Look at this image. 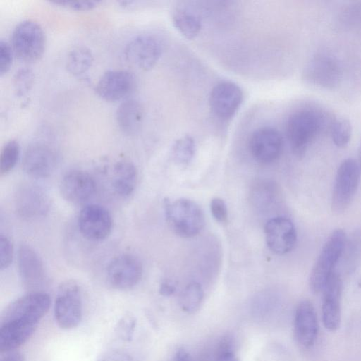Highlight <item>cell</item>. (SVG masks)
<instances>
[{
	"label": "cell",
	"mask_w": 361,
	"mask_h": 361,
	"mask_svg": "<svg viewBox=\"0 0 361 361\" xmlns=\"http://www.w3.org/2000/svg\"><path fill=\"white\" fill-rule=\"evenodd\" d=\"M51 305L44 291L29 292L11 302L4 310L0 322V351L16 350L35 332Z\"/></svg>",
	"instance_id": "1"
},
{
	"label": "cell",
	"mask_w": 361,
	"mask_h": 361,
	"mask_svg": "<svg viewBox=\"0 0 361 361\" xmlns=\"http://www.w3.org/2000/svg\"><path fill=\"white\" fill-rule=\"evenodd\" d=\"M327 118L314 108L298 110L288 118L286 131L293 153L298 158L305 156L312 143L324 129Z\"/></svg>",
	"instance_id": "2"
},
{
	"label": "cell",
	"mask_w": 361,
	"mask_h": 361,
	"mask_svg": "<svg viewBox=\"0 0 361 361\" xmlns=\"http://www.w3.org/2000/svg\"><path fill=\"white\" fill-rule=\"evenodd\" d=\"M166 222L177 235L190 238L198 235L205 225V217L201 207L194 201L180 198L164 202Z\"/></svg>",
	"instance_id": "3"
},
{
	"label": "cell",
	"mask_w": 361,
	"mask_h": 361,
	"mask_svg": "<svg viewBox=\"0 0 361 361\" xmlns=\"http://www.w3.org/2000/svg\"><path fill=\"white\" fill-rule=\"evenodd\" d=\"M346 234L341 228L334 230L324 244L309 278L310 288L317 294L322 293L327 280L341 259L346 240Z\"/></svg>",
	"instance_id": "4"
},
{
	"label": "cell",
	"mask_w": 361,
	"mask_h": 361,
	"mask_svg": "<svg viewBox=\"0 0 361 361\" xmlns=\"http://www.w3.org/2000/svg\"><path fill=\"white\" fill-rule=\"evenodd\" d=\"M83 314L80 286L73 281L63 282L59 287L54 304V317L59 328L70 330L81 322Z\"/></svg>",
	"instance_id": "5"
},
{
	"label": "cell",
	"mask_w": 361,
	"mask_h": 361,
	"mask_svg": "<svg viewBox=\"0 0 361 361\" xmlns=\"http://www.w3.org/2000/svg\"><path fill=\"white\" fill-rule=\"evenodd\" d=\"M46 37L42 26L33 20H25L13 28L11 46L14 55L21 61L32 63L44 51Z\"/></svg>",
	"instance_id": "6"
},
{
	"label": "cell",
	"mask_w": 361,
	"mask_h": 361,
	"mask_svg": "<svg viewBox=\"0 0 361 361\" xmlns=\"http://www.w3.org/2000/svg\"><path fill=\"white\" fill-rule=\"evenodd\" d=\"M360 170L358 162L353 159H346L339 165L331 200V207L334 214L343 213L352 203L359 186Z\"/></svg>",
	"instance_id": "7"
},
{
	"label": "cell",
	"mask_w": 361,
	"mask_h": 361,
	"mask_svg": "<svg viewBox=\"0 0 361 361\" xmlns=\"http://www.w3.org/2000/svg\"><path fill=\"white\" fill-rule=\"evenodd\" d=\"M304 80L309 84L326 90H333L340 84L343 71L338 61L332 55L319 54L304 68Z\"/></svg>",
	"instance_id": "8"
},
{
	"label": "cell",
	"mask_w": 361,
	"mask_h": 361,
	"mask_svg": "<svg viewBox=\"0 0 361 361\" xmlns=\"http://www.w3.org/2000/svg\"><path fill=\"white\" fill-rule=\"evenodd\" d=\"M18 267L24 288L29 292H42L47 285V275L41 258L27 244H21L18 250Z\"/></svg>",
	"instance_id": "9"
},
{
	"label": "cell",
	"mask_w": 361,
	"mask_h": 361,
	"mask_svg": "<svg viewBox=\"0 0 361 361\" xmlns=\"http://www.w3.org/2000/svg\"><path fill=\"white\" fill-rule=\"evenodd\" d=\"M142 272V264L137 257L123 254L110 261L106 268V278L113 288L128 290L139 283Z\"/></svg>",
	"instance_id": "10"
},
{
	"label": "cell",
	"mask_w": 361,
	"mask_h": 361,
	"mask_svg": "<svg viewBox=\"0 0 361 361\" xmlns=\"http://www.w3.org/2000/svg\"><path fill=\"white\" fill-rule=\"evenodd\" d=\"M162 47L159 39L145 33L135 36L126 44L124 55L126 60L144 71L152 68L159 61Z\"/></svg>",
	"instance_id": "11"
},
{
	"label": "cell",
	"mask_w": 361,
	"mask_h": 361,
	"mask_svg": "<svg viewBox=\"0 0 361 361\" xmlns=\"http://www.w3.org/2000/svg\"><path fill=\"white\" fill-rule=\"evenodd\" d=\"M78 224L84 238L92 241H100L110 234L113 221L106 208L99 204H91L80 210Z\"/></svg>",
	"instance_id": "12"
},
{
	"label": "cell",
	"mask_w": 361,
	"mask_h": 361,
	"mask_svg": "<svg viewBox=\"0 0 361 361\" xmlns=\"http://www.w3.org/2000/svg\"><path fill=\"white\" fill-rule=\"evenodd\" d=\"M136 77L126 70H109L104 73L95 85L96 93L106 101L116 102L130 95L136 87Z\"/></svg>",
	"instance_id": "13"
},
{
	"label": "cell",
	"mask_w": 361,
	"mask_h": 361,
	"mask_svg": "<svg viewBox=\"0 0 361 361\" xmlns=\"http://www.w3.org/2000/svg\"><path fill=\"white\" fill-rule=\"evenodd\" d=\"M57 163L58 157L55 150L44 142H37L25 149L22 168L28 176L42 178L49 176L55 170Z\"/></svg>",
	"instance_id": "14"
},
{
	"label": "cell",
	"mask_w": 361,
	"mask_h": 361,
	"mask_svg": "<svg viewBox=\"0 0 361 361\" xmlns=\"http://www.w3.org/2000/svg\"><path fill=\"white\" fill-rule=\"evenodd\" d=\"M266 243L275 254L282 255L290 252L297 242V231L293 221L286 216H275L264 226Z\"/></svg>",
	"instance_id": "15"
},
{
	"label": "cell",
	"mask_w": 361,
	"mask_h": 361,
	"mask_svg": "<svg viewBox=\"0 0 361 361\" xmlns=\"http://www.w3.org/2000/svg\"><path fill=\"white\" fill-rule=\"evenodd\" d=\"M342 279L334 272L327 280L322 291V319L324 327L336 331L341 322Z\"/></svg>",
	"instance_id": "16"
},
{
	"label": "cell",
	"mask_w": 361,
	"mask_h": 361,
	"mask_svg": "<svg viewBox=\"0 0 361 361\" xmlns=\"http://www.w3.org/2000/svg\"><path fill=\"white\" fill-rule=\"evenodd\" d=\"M15 205L20 216L33 220L43 217L48 213L50 200L42 188L33 184H27L17 191Z\"/></svg>",
	"instance_id": "17"
},
{
	"label": "cell",
	"mask_w": 361,
	"mask_h": 361,
	"mask_svg": "<svg viewBox=\"0 0 361 361\" xmlns=\"http://www.w3.org/2000/svg\"><path fill=\"white\" fill-rule=\"evenodd\" d=\"M283 140L279 131L272 127H261L255 130L249 140L252 157L262 164L275 161L282 150Z\"/></svg>",
	"instance_id": "18"
},
{
	"label": "cell",
	"mask_w": 361,
	"mask_h": 361,
	"mask_svg": "<svg viewBox=\"0 0 361 361\" xmlns=\"http://www.w3.org/2000/svg\"><path fill=\"white\" fill-rule=\"evenodd\" d=\"M319 324L317 312L311 302L300 301L295 310L293 333L297 343L302 348H310L317 341Z\"/></svg>",
	"instance_id": "19"
},
{
	"label": "cell",
	"mask_w": 361,
	"mask_h": 361,
	"mask_svg": "<svg viewBox=\"0 0 361 361\" xmlns=\"http://www.w3.org/2000/svg\"><path fill=\"white\" fill-rule=\"evenodd\" d=\"M243 101L241 89L232 82H221L216 85L209 95V106L219 118L228 119L238 109Z\"/></svg>",
	"instance_id": "20"
},
{
	"label": "cell",
	"mask_w": 361,
	"mask_h": 361,
	"mask_svg": "<svg viewBox=\"0 0 361 361\" xmlns=\"http://www.w3.org/2000/svg\"><path fill=\"white\" fill-rule=\"evenodd\" d=\"M59 188L66 200L73 204H81L92 197L96 191V183L87 171L72 170L63 177Z\"/></svg>",
	"instance_id": "21"
},
{
	"label": "cell",
	"mask_w": 361,
	"mask_h": 361,
	"mask_svg": "<svg viewBox=\"0 0 361 361\" xmlns=\"http://www.w3.org/2000/svg\"><path fill=\"white\" fill-rule=\"evenodd\" d=\"M143 116V108L135 99H127L121 102L116 112V119L120 130L128 135H135L140 130Z\"/></svg>",
	"instance_id": "22"
},
{
	"label": "cell",
	"mask_w": 361,
	"mask_h": 361,
	"mask_svg": "<svg viewBox=\"0 0 361 361\" xmlns=\"http://www.w3.org/2000/svg\"><path fill=\"white\" fill-rule=\"evenodd\" d=\"M137 180V171L133 163L128 160L117 161L113 171L112 185L115 192L123 197L130 195Z\"/></svg>",
	"instance_id": "23"
},
{
	"label": "cell",
	"mask_w": 361,
	"mask_h": 361,
	"mask_svg": "<svg viewBox=\"0 0 361 361\" xmlns=\"http://www.w3.org/2000/svg\"><path fill=\"white\" fill-rule=\"evenodd\" d=\"M342 268L347 274L354 273L361 264V226L355 228L348 237L343 248Z\"/></svg>",
	"instance_id": "24"
},
{
	"label": "cell",
	"mask_w": 361,
	"mask_h": 361,
	"mask_svg": "<svg viewBox=\"0 0 361 361\" xmlns=\"http://www.w3.org/2000/svg\"><path fill=\"white\" fill-rule=\"evenodd\" d=\"M93 61L94 57L91 50L85 46L79 45L69 51L66 67L73 75L80 76L91 68Z\"/></svg>",
	"instance_id": "25"
},
{
	"label": "cell",
	"mask_w": 361,
	"mask_h": 361,
	"mask_svg": "<svg viewBox=\"0 0 361 361\" xmlns=\"http://www.w3.org/2000/svg\"><path fill=\"white\" fill-rule=\"evenodd\" d=\"M172 22L175 27L185 38H195L201 30L200 18L186 9H177L172 15Z\"/></svg>",
	"instance_id": "26"
},
{
	"label": "cell",
	"mask_w": 361,
	"mask_h": 361,
	"mask_svg": "<svg viewBox=\"0 0 361 361\" xmlns=\"http://www.w3.org/2000/svg\"><path fill=\"white\" fill-rule=\"evenodd\" d=\"M203 298L204 290L202 286L196 281L190 282L180 294V307L185 312L193 313L200 308Z\"/></svg>",
	"instance_id": "27"
},
{
	"label": "cell",
	"mask_w": 361,
	"mask_h": 361,
	"mask_svg": "<svg viewBox=\"0 0 361 361\" xmlns=\"http://www.w3.org/2000/svg\"><path fill=\"white\" fill-rule=\"evenodd\" d=\"M195 152L194 140L188 135L177 140L171 148V155L173 161L182 166H187L191 161Z\"/></svg>",
	"instance_id": "28"
},
{
	"label": "cell",
	"mask_w": 361,
	"mask_h": 361,
	"mask_svg": "<svg viewBox=\"0 0 361 361\" xmlns=\"http://www.w3.org/2000/svg\"><path fill=\"white\" fill-rule=\"evenodd\" d=\"M20 155V145L15 140L8 141L3 146L0 154V174L4 176L11 171L16 164Z\"/></svg>",
	"instance_id": "29"
},
{
	"label": "cell",
	"mask_w": 361,
	"mask_h": 361,
	"mask_svg": "<svg viewBox=\"0 0 361 361\" xmlns=\"http://www.w3.org/2000/svg\"><path fill=\"white\" fill-rule=\"evenodd\" d=\"M330 133L331 140L337 147H346L352 135L350 122L344 118H337L331 123Z\"/></svg>",
	"instance_id": "30"
},
{
	"label": "cell",
	"mask_w": 361,
	"mask_h": 361,
	"mask_svg": "<svg viewBox=\"0 0 361 361\" xmlns=\"http://www.w3.org/2000/svg\"><path fill=\"white\" fill-rule=\"evenodd\" d=\"M35 80V73L27 66L18 69L13 78V92L16 97H22L31 90Z\"/></svg>",
	"instance_id": "31"
},
{
	"label": "cell",
	"mask_w": 361,
	"mask_h": 361,
	"mask_svg": "<svg viewBox=\"0 0 361 361\" xmlns=\"http://www.w3.org/2000/svg\"><path fill=\"white\" fill-rule=\"evenodd\" d=\"M136 319L130 314H126L118 322L115 331L118 337L124 341H130L136 328Z\"/></svg>",
	"instance_id": "32"
},
{
	"label": "cell",
	"mask_w": 361,
	"mask_h": 361,
	"mask_svg": "<svg viewBox=\"0 0 361 361\" xmlns=\"http://www.w3.org/2000/svg\"><path fill=\"white\" fill-rule=\"evenodd\" d=\"M13 247L11 240L5 235H0V267L8 268L13 261Z\"/></svg>",
	"instance_id": "33"
},
{
	"label": "cell",
	"mask_w": 361,
	"mask_h": 361,
	"mask_svg": "<svg viewBox=\"0 0 361 361\" xmlns=\"http://www.w3.org/2000/svg\"><path fill=\"white\" fill-rule=\"evenodd\" d=\"M233 345L231 338L228 336L223 338L218 348L215 361H239Z\"/></svg>",
	"instance_id": "34"
},
{
	"label": "cell",
	"mask_w": 361,
	"mask_h": 361,
	"mask_svg": "<svg viewBox=\"0 0 361 361\" xmlns=\"http://www.w3.org/2000/svg\"><path fill=\"white\" fill-rule=\"evenodd\" d=\"M51 4H57L61 6L76 11H87L96 7L101 1L93 0L82 1H67V0H54Z\"/></svg>",
	"instance_id": "35"
},
{
	"label": "cell",
	"mask_w": 361,
	"mask_h": 361,
	"mask_svg": "<svg viewBox=\"0 0 361 361\" xmlns=\"http://www.w3.org/2000/svg\"><path fill=\"white\" fill-rule=\"evenodd\" d=\"M13 49L10 44L4 39L0 41V75L7 73L12 65Z\"/></svg>",
	"instance_id": "36"
},
{
	"label": "cell",
	"mask_w": 361,
	"mask_h": 361,
	"mask_svg": "<svg viewBox=\"0 0 361 361\" xmlns=\"http://www.w3.org/2000/svg\"><path fill=\"white\" fill-rule=\"evenodd\" d=\"M210 211L214 219L224 224L228 220V208L225 201L220 197H214L210 202Z\"/></svg>",
	"instance_id": "37"
},
{
	"label": "cell",
	"mask_w": 361,
	"mask_h": 361,
	"mask_svg": "<svg viewBox=\"0 0 361 361\" xmlns=\"http://www.w3.org/2000/svg\"><path fill=\"white\" fill-rule=\"evenodd\" d=\"M96 361H134L128 351L120 348H111L102 352Z\"/></svg>",
	"instance_id": "38"
},
{
	"label": "cell",
	"mask_w": 361,
	"mask_h": 361,
	"mask_svg": "<svg viewBox=\"0 0 361 361\" xmlns=\"http://www.w3.org/2000/svg\"><path fill=\"white\" fill-rule=\"evenodd\" d=\"M255 189V199L260 204H269L275 196V186L272 183H261Z\"/></svg>",
	"instance_id": "39"
},
{
	"label": "cell",
	"mask_w": 361,
	"mask_h": 361,
	"mask_svg": "<svg viewBox=\"0 0 361 361\" xmlns=\"http://www.w3.org/2000/svg\"><path fill=\"white\" fill-rule=\"evenodd\" d=\"M176 291V286L170 281H163L159 287V293L163 296H170Z\"/></svg>",
	"instance_id": "40"
},
{
	"label": "cell",
	"mask_w": 361,
	"mask_h": 361,
	"mask_svg": "<svg viewBox=\"0 0 361 361\" xmlns=\"http://www.w3.org/2000/svg\"><path fill=\"white\" fill-rule=\"evenodd\" d=\"M1 361H25L24 355L18 351L13 350L8 353H5Z\"/></svg>",
	"instance_id": "41"
},
{
	"label": "cell",
	"mask_w": 361,
	"mask_h": 361,
	"mask_svg": "<svg viewBox=\"0 0 361 361\" xmlns=\"http://www.w3.org/2000/svg\"><path fill=\"white\" fill-rule=\"evenodd\" d=\"M172 361H192L189 353L184 348L178 349Z\"/></svg>",
	"instance_id": "42"
},
{
	"label": "cell",
	"mask_w": 361,
	"mask_h": 361,
	"mask_svg": "<svg viewBox=\"0 0 361 361\" xmlns=\"http://www.w3.org/2000/svg\"><path fill=\"white\" fill-rule=\"evenodd\" d=\"M358 159H359L358 164H359L360 168L361 169V143H360V145L359 147V151H358Z\"/></svg>",
	"instance_id": "43"
}]
</instances>
